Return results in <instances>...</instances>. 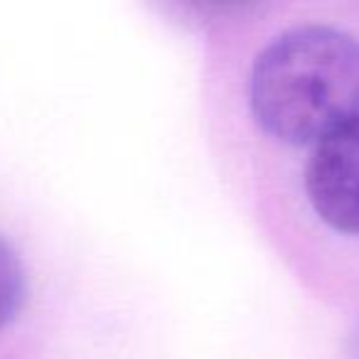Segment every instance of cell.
I'll return each instance as SVG.
<instances>
[{"mask_svg":"<svg viewBox=\"0 0 359 359\" xmlns=\"http://www.w3.org/2000/svg\"><path fill=\"white\" fill-rule=\"evenodd\" d=\"M25 300V269L6 239H0V330L22 308Z\"/></svg>","mask_w":359,"mask_h":359,"instance_id":"3","label":"cell"},{"mask_svg":"<svg viewBox=\"0 0 359 359\" xmlns=\"http://www.w3.org/2000/svg\"><path fill=\"white\" fill-rule=\"evenodd\" d=\"M305 192L325 224L359 236V116L315 143L305 168Z\"/></svg>","mask_w":359,"mask_h":359,"instance_id":"2","label":"cell"},{"mask_svg":"<svg viewBox=\"0 0 359 359\" xmlns=\"http://www.w3.org/2000/svg\"><path fill=\"white\" fill-rule=\"evenodd\" d=\"M352 359H359V330L354 332V347H352Z\"/></svg>","mask_w":359,"mask_h":359,"instance_id":"4","label":"cell"},{"mask_svg":"<svg viewBox=\"0 0 359 359\" xmlns=\"http://www.w3.org/2000/svg\"><path fill=\"white\" fill-rule=\"evenodd\" d=\"M256 123L288 145H315L359 116V40L300 25L259 52L249 84Z\"/></svg>","mask_w":359,"mask_h":359,"instance_id":"1","label":"cell"}]
</instances>
